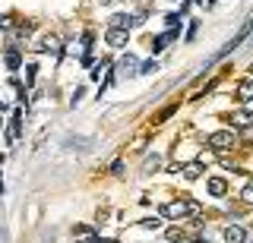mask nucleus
Segmentation results:
<instances>
[{"label": "nucleus", "mask_w": 253, "mask_h": 243, "mask_svg": "<svg viewBox=\"0 0 253 243\" xmlns=\"http://www.w3.org/2000/svg\"><path fill=\"white\" fill-rule=\"evenodd\" d=\"M6 67H10V69H19L22 67V57H19V51H6Z\"/></svg>", "instance_id": "nucleus-14"}, {"label": "nucleus", "mask_w": 253, "mask_h": 243, "mask_svg": "<svg viewBox=\"0 0 253 243\" xmlns=\"http://www.w3.org/2000/svg\"><path fill=\"white\" fill-rule=\"evenodd\" d=\"M168 240L180 243V240H184V231H180V227H168Z\"/></svg>", "instance_id": "nucleus-16"}, {"label": "nucleus", "mask_w": 253, "mask_h": 243, "mask_svg": "<svg viewBox=\"0 0 253 243\" xmlns=\"http://www.w3.org/2000/svg\"><path fill=\"white\" fill-rule=\"evenodd\" d=\"M3 107H6V101H3V98H0V111H3Z\"/></svg>", "instance_id": "nucleus-26"}, {"label": "nucleus", "mask_w": 253, "mask_h": 243, "mask_svg": "<svg viewBox=\"0 0 253 243\" xmlns=\"http://www.w3.org/2000/svg\"><path fill=\"white\" fill-rule=\"evenodd\" d=\"M231 123H234V127H250V123H253V114L250 111H237V114H231Z\"/></svg>", "instance_id": "nucleus-12"}, {"label": "nucleus", "mask_w": 253, "mask_h": 243, "mask_svg": "<svg viewBox=\"0 0 253 243\" xmlns=\"http://www.w3.org/2000/svg\"><path fill=\"white\" fill-rule=\"evenodd\" d=\"M142 19H136V16H126V13H117V16H111V29H136Z\"/></svg>", "instance_id": "nucleus-3"}, {"label": "nucleus", "mask_w": 253, "mask_h": 243, "mask_svg": "<svg viewBox=\"0 0 253 243\" xmlns=\"http://www.w3.org/2000/svg\"><path fill=\"white\" fill-rule=\"evenodd\" d=\"M203 171H206V168H203V161H190L187 168H184V177H187V180H196V177L203 174Z\"/></svg>", "instance_id": "nucleus-13"}, {"label": "nucleus", "mask_w": 253, "mask_h": 243, "mask_svg": "<svg viewBox=\"0 0 253 243\" xmlns=\"http://www.w3.org/2000/svg\"><path fill=\"white\" fill-rule=\"evenodd\" d=\"M244 139H253V123H250V127H244Z\"/></svg>", "instance_id": "nucleus-23"}, {"label": "nucleus", "mask_w": 253, "mask_h": 243, "mask_svg": "<svg viewBox=\"0 0 253 243\" xmlns=\"http://www.w3.org/2000/svg\"><path fill=\"white\" fill-rule=\"evenodd\" d=\"M35 69H38L35 64H29V67H26V85H35Z\"/></svg>", "instance_id": "nucleus-17"}, {"label": "nucleus", "mask_w": 253, "mask_h": 243, "mask_svg": "<svg viewBox=\"0 0 253 243\" xmlns=\"http://www.w3.org/2000/svg\"><path fill=\"white\" fill-rule=\"evenodd\" d=\"M221 237H225V243H244V240H247V231H244L241 224H231V227H225Z\"/></svg>", "instance_id": "nucleus-7"}, {"label": "nucleus", "mask_w": 253, "mask_h": 243, "mask_svg": "<svg viewBox=\"0 0 253 243\" xmlns=\"http://www.w3.org/2000/svg\"><path fill=\"white\" fill-rule=\"evenodd\" d=\"M244 202H250V206H253V180L244 186Z\"/></svg>", "instance_id": "nucleus-21"}, {"label": "nucleus", "mask_w": 253, "mask_h": 243, "mask_svg": "<svg viewBox=\"0 0 253 243\" xmlns=\"http://www.w3.org/2000/svg\"><path fill=\"white\" fill-rule=\"evenodd\" d=\"M174 38H177V32H171V29H168L165 35H158L155 41H152V51H155V54H158V51H165V48H168V44L174 41Z\"/></svg>", "instance_id": "nucleus-10"}, {"label": "nucleus", "mask_w": 253, "mask_h": 243, "mask_svg": "<svg viewBox=\"0 0 253 243\" xmlns=\"http://www.w3.org/2000/svg\"><path fill=\"white\" fill-rule=\"evenodd\" d=\"M108 67H111V64H108V60H101V64H98V67H95V69H92V79H101V73H105V69H108Z\"/></svg>", "instance_id": "nucleus-18"}, {"label": "nucleus", "mask_w": 253, "mask_h": 243, "mask_svg": "<svg viewBox=\"0 0 253 243\" xmlns=\"http://www.w3.org/2000/svg\"><path fill=\"white\" fill-rule=\"evenodd\" d=\"M142 227H146V231H158V227H162V221H158V218H146V221H142Z\"/></svg>", "instance_id": "nucleus-19"}, {"label": "nucleus", "mask_w": 253, "mask_h": 243, "mask_svg": "<svg viewBox=\"0 0 253 243\" xmlns=\"http://www.w3.org/2000/svg\"><path fill=\"white\" fill-rule=\"evenodd\" d=\"M105 41L111 44V48H124V44H126V29H108Z\"/></svg>", "instance_id": "nucleus-8"}, {"label": "nucleus", "mask_w": 253, "mask_h": 243, "mask_svg": "<svg viewBox=\"0 0 253 243\" xmlns=\"http://www.w3.org/2000/svg\"><path fill=\"white\" fill-rule=\"evenodd\" d=\"M0 29H10V16H0Z\"/></svg>", "instance_id": "nucleus-24"}, {"label": "nucleus", "mask_w": 253, "mask_h": 243, "mask_svg": "<svg viewBox=\"0 0 253 243\" xmlns=\"http://www.w3.org/2000/svg\"><path fill=\"white\" fill-rule=\"evenodd\" d=\"M162 215L165 218H171V221H177V218H184V215H190V199L187 202H165L162 206Z\"/></svg>", "instance_id": "nucleus-2"}, {"label": "nucleus", "mask_w": 253, "mask_h": 243, "mask_svg": "<svg viewBox=\"0 0 253 243\" xmlns=\"http://www.w3.org/2000/svg\"><path fill=\"white\" fill-rule=\"evenodd\" d=\"M200 3H203V0H200Z\"/></svg>", "instance_id": "nucleus-29"}, {"label": "nucleus", "mask_w": 253, "mask_h": 243, "mask_svg": "<svg viewBox=\"0 0 253 243\" xmlns=\"http://www.w3.org/2000/svg\"><path fill=\"white\" fill-rule=\"evenodd\" d=\"M155 69H158V64H155V60H146V64H142V69H139V73H155Z\"/></svg>", "instance_id": "nucleus-22"}, {"label": "nucleus", "mask_w": 253, "mask_h": 243, "mask_svg": "<svg viewBox=\"0 0 253 243\" xmlns=\"http://www.w3.org/2000/svg\"><path fill=\"white\" fill-rule=\"evenodd\" d=\"M234 142H237V136L231 130H218V133H212V136L206 139V145H209L212 152H225V148H231Z\"/></svg>", "instance_id": "nucleus-1"}, {"label": "nucleus", "mask_w": 253, "mask_h": 243, "mask_svg": "<svg viewBox=\"0 0 253 243\" xmlns=\"http://www.w3.org/2000/svg\"><path fill=\"white\" fill-rule=\"evenodd\" d=\"M35 51H44V54H60V38H57V35H44L42 41L35 44Z\"/></svg>", "instance_id": "nucleus-5"}, {"label": "nucleus", "mask_w": 253, "mask_h": 243, "mask_svg": "<svg viewBox=\"0 0 253 243\" xmlns=\"http://www.w3.org/2000/svg\"><path fill=\"white\" fill-rule=\"evenodd\" d=\"M234 98L237 101H253V79H247V82H241L234 89Z\"/></svg>", "instance_id": "nucleus-9"}, {"label": "nucleus", "mask_w": 253, "mask_h": 243, "mask_svg": "<svg viewBox=\"0 0 253 243\" xmlns=\"http://www.w3.org/2000/svg\"><path fill=\"white\" fill-rule=\"evenodd\" d=\"M0 196H3V177H0Z\"/></svg>", "instance_id": "nucleus-25"}, {"label": "nucleus", "mask_w": 253, "mask_h": 243, "mask_svg": "<svg viewBox=\"0 0 253 243\" xmlns=\"http://www.w3.org/2000/svg\"><path fill=\"white\" fill-rule=\"evenodd\" d=\"M196 243H209V240H206V237H200V240H196Z\"/></svg>", "instance_id": "nucleus-27"}, {"label": "nucleus", "mask_w": 253, "mask_h": 243, "mask_svg": "<svg viewBox=\"0 0 253 243\" xmlns=\"http://www.w3.org/2000/svg\"><path fill=\"white\" fill-rule=\"evenodd\" d=\"M165 26H168L171 32H177V29H180V16H177V13H168V16H165Z\"/></svg>", "instance_id": "nucleus-15"}, {"label": "nucleus", "mask_w": 253, "mask_h": 243, "mask_svg": "<svg viewBox=\"0 0 253 243\" xmlns=\"http://www.w3.org/2000/svg\"><path fill=\"white\" fill-rule=\"evenodd\" d=\"M250 73H253V64H250Z\"/></svg>", "instance_id": "nucleus-28"}, {"label": "nucleus", "mask_w": 253, "mask_h": 243, "mask_svg": "<svg viewBox=\"0 0 253 243\" xmlns=\"http://www.w3.org/2000/svg\"><path fill=\"white\" fill-rule=\"evenodd\" d=\"M19 133H22V111H16L13 117H10V130H6V142H16L19 139Z\"/></svg>", "instance_id": "nucleus-6"}, {"label": "nucleus", "mask_w": 253, "mask_h": 243, "mask_svg": "<svg viewBox=\"0 0 253 243\" xmlns=\"http://www.w3.org/2000/svg\"><path fill=\"white\" fill-rule=\"evenodd\" d=\"M136 67H139V64H136V57H133V54H126L121 64H117V73H121L124 79H130V76H136V73H139Z\"/></svg>", "instance_id": "nucleus-4"}, {"label": "nucleus", "mask_w": 253, "mask_h": 243, "mask_svg": "<svg viewBox=\"0 0 253 243\" xmlns=\"http://www.w3.org/2000/svg\"><path fill=\"white\" fill-rule=\"evenodd\" d=\"M206 190H209L212 196H225V190H228V183L221 177H209V183H206Z\"/></svg>", "instance_id": "nucleus-11"}, {"label": "nucleus", "mask_w": 253, "mask_h": 243, "mask_svg": "<svg viewBox=\"0 0 253 243\" xmlns=\"http://www.w3.org/2000/svg\"><path fill=\"white\" fill-rule=\"evenodd\" d=\"M155 168H162V158H158V155H152V158H146V171H155Z\"/></svg>", "instance_id": "nucleus-20"}]
</instances>
